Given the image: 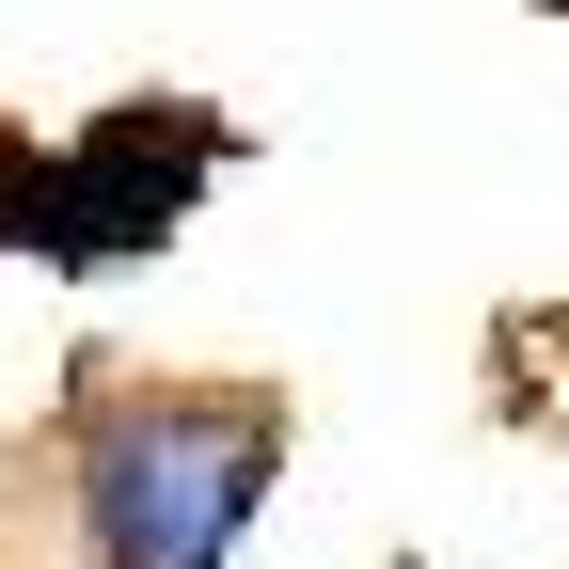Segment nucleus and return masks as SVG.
Instances as JSON below:
<instances>
[{"instance_id":"nucleus-1","label":"nucleus","mask_w":569,"mask_h":569,"mask_svg":"<svg viewBox=\"0 0 569 569\" xmlns=\"http://www.w3.org/2000/svg\"><path fill=\"white\" fill-rule=\"evenodd\" d=\"M269 380H111L63 427V553L80 569H238L284 490Z\"/></svg>"},{"instance_id":"nucleus-2","label":"nucleus","mask_w":569,"mask_h":569,"mask_svg":"<svg viewBox=\"0 0 569 569\" xmlns=\"http://www.w3.org/2000/svg\"><path fill=\"white\" fill-rule=\"evenodd\" d=\"M238 159V127L222 111H190V96H159V111H96L80 142H0V253H32V269H127V253H159L190 206H206V174Z\"/></svg>"},{"instance_id":"nucleus-3","label":"nucleus","mask_w":569,"mask_h":569,"mask_svg":"<svg viewBox=\"0 0 569 569\" xmlns=\"http://www.w3.org/2000/svg\"><path fill=\"white\" fill-rule=\"evenodd\" d=\"M553 17H569V0H553Z\"/></svg>"}]
</instances>
